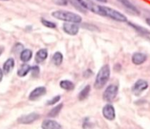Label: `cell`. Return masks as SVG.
<instances>
[{
  "label": "cell",
  "instance_id": "obj_10",
  "mask_svg": "<svg viewBox=\"0 0 150 129\" xmlns=\"http://www.w3.org/2000/svg\"><path fill=\"white\" fill-rule=\"evenodd\" d=\"M46 88L45 87H43V86L37 87L36 88L34 89L30 93V94L29 96V99L30 101L37 100L40 97L44 96L46 93Z\"/></svg>",
  "mask_w": 150,
  "mask_h": 129
},
{
  "label": "cell",
  "instance_id": "obj_17",
  "mask_svg": "<svg viewBox=\"0 0 150 129\" xmlns=\"http://www.w3.org/2000/svg\"><path fill=\"white\" fill-rule=\"evenodd\" d=\"M32 58V51L29 49H24L21 52L20 58L23 62L26 63Z\"/></svg>",
  "mask_w": 150,
  "mask_h": 129
},
{
  "label": "cell",
  "instance_id": "obj_13",
  "mask_svg": "<svg viewBox=\"0 0 150 129\" xmlns=\"http://www.w3.org/2000/svg\"><path fill=\"white\" fill-rule=\"evenodd\" d=\"M146 55L142 53H135L132 56V62L135 65H141L146 61Z\"/></svg>",
  "mask_w": 150,
  "mask_h": 129
},
{
  "label": "cell",
  "instance_id": "obj_14",
  "mask_svg": "<svg viewBox=\"0 0 150 129\" xmlns=\"http://www.w3.org/2000/svg\"><path fill=\"white\" fill-rule=\"evenodd\" d=\"M47 57H48V50L45 48H42L37 52L35 55V61L37 64H40L46 59Z\"/></svg>",
  "mask_w": 150,
  "mask_h": 129
},
{
  "label": "cell",
  "instance_id": "obj_22",
  "mask_svg": "<svg viewBox=\"0 0 150 129\" xmlns=\"http://www.w3.org/2000/svg\"><path fill=\"white\" fill-rule=\"evenodd\" d=\"M52 61L56 66H60L63 61V55L60 52H56L52 57Z\"/></svg>",
  "mask_w": 150,
  "mask_h": 129
},
{
  "label": "cell",
  "instance_id": "obj_2",
  "mask_svg": "<svg viewBox=\"0 0 150 129\" xmlns=\"http://www.w3.org/2000/svg\"><path fill=\"white\" fill-rule=\"evenodd\" d=\"M111 75V69L109 65L105 64L100 69L95 81V88L96 89H102L108 83Z\"/></svg>",
  "mask_w": 150,
  "mask_h": 129
},
{
  "label": "cell",
  "instance_id": "obj_16",
  "mask_svg": "<svg viewBox=\"0 0 150 129\" xmlns=\"http://www.w3.org/2000/svg\"><path fill=\"white\" fill-rule=\"evenodd\" d=\"M31 68H32V67H31L29 64H22L17 72L18 76H19L20 77H25V76L27 75L28 73L31 71Z\"/></svg>",
  "mask_w": 150,
  "mask_h": 129
},
{
  "label": "cell",
  "instance_id": "obj_28",
  "mask_svg": "<svg viewBox=\"0 0 150 129\" xmlns=\"http://www.w3.org/2000/svg\"><path fill=\"white\" fill-rule=\"evenodd\" d=\"M4 47H3V46H0V55H1V54H2V53H3V51H4Z\"/></svg>",
  "mask_w": 150,
  "mask_h": 129
},
{
  "label": "cell",
  "instance_id": "obj_8",
  "mask_svg": "<svg viewBox=\"0 0 150 129\" xmlns=\"http://www.w3.org/2000/svg\"><path fill=\"white\" fill-rule=\"evenodd\" d=\"M40 118V115L35 112H32V113L29 114V115H23V116L20 117L18 119V122L21 124H24V125H28V124H31L34 123L35 121H38Z\"/></svg>",
  "mask_w": 150,
  "mask_h": 129
},
{
  "label": "cell",
  "instance_id": "obj_30",
  "mask_svg": "<svg viewBox=\"0 0 150 129\" xmlns=\"http://www.w3.org/2000/svg\"><path fill=\"white\" fill-rule=\"evenodd\" d=\"M98 1L100 2H102V3H106L107 2V0H98Z\"/></svg>",
  "mask_w": 150,
  "mask_h": 129
},
{
  "label": "cell",
  "instance_id": "obj_29",
  "mask_svg": "<svg viewBox=\"0 0 150 129\" xmlns=\"http://www.w3.org/2000/svg\"><path fill=\"white\" fill-rule=\"evenodd\" d=\"M146 23H147V24L150 26V18H146Z\"/></svg>",
  "mask_w": 150,
  "mask_h": 129
},
{
  "label": "cell",
  "instance_id": "obj_31",
  "mask_svg": "<svg viewBox=\"0 0 150 129\" xmlns=\"http://www.w3.org/2000/svg\"><path fill=\"white\" fill-rule=\"evenodd\" d=\"M2 1H8V0H2Z\"/></svg>",
  "mask_w": 150,
  "mask_h": 129
},
{
  "label": "cell",
  "instance_id": "obj_1",
  "mask_svg": "<svg viewBox=\"0 0 150 129\" xmlns=\"http://www.w3.org/2000/svg\"><path fill=\"white\" fill-rule=\"evenodd\" d=\"M51 15L58 20L68 22V23H74L78 24L82 21L81 16L79 15V14L66 10H57L53 12Z\"/></svg>",
  "mask_w": 150,
  "mask_h": 129
},
{
  "label": "cell",
  "instance_id": "obj_9",
  "mask_svg": "<svg viewBox=\"0 0 150 129\" xmlns=\"http://www.w3.org/2000/svg\"><path fill=\"white\" fill-rule=\"evenodd\" d=\"M63 31L65 32L66 34L69 35H71V36H75V35L79 33V28L78 26L77 23H70L68 22L64 23L62 26Z\"/></svg>",
  "mask_w": 150,
  "mask_h": 129
},
{
  "label": "cell",
  "instance_id": "obj_6",
  "mask_svg": "<svg viewBox=\"0 0 150 129\" xmlns=\"http://www.w3.org/2000/svg\"><path fill=\"white\" fill-rule=\"evenodd\" d=\"M148 83L144 80H139L133 86L132 91L135 96H140L144 90L148 88Z\"/></svg>",
  "mask_w": 150,
  "mask_h": 129
},
{
  "label": "cell",
  "instance_id": "obj_20",
  "mask_svg": "<svg viewBox=\"0 0 150 129\" xmlns=\"http://www.w3.org/2000/svg\"><path fill=\"white\" fill-rule=\"evenodd\" d=\"M127 23H128V24L130 25V26H131L132 28H133V29H134L135 30L137 31L138 32H139V33L142 34H144V35L150 34V32H149V31H148L147 29H145V28L142 27V26H139V25L134 24V23H131V22H127Z\"/></svg>",
  "mask_w": 150,
  "mask_h": 129
},
{
  "label": "cell",
  "instance_id": "obj_27",
  "mask_svg": "<svg viewBox=\"0 0 150 129\" xmlns=\"http://www.w3.org/2000/svg\"><path fill=\"white\" fill-rule=\"evenodd\" d=\"M3 70H1V69H0V82L2 80V78H3Z\"/></svg>",
  "mask_w": 150,
  "mask_h": 129
},
{
  "label": "cell",
  "instance_id": "obj_11",
  "mask_svg": "<svg viewBox=\"0 0 150 129\" xmlns=\"http://www.w3.org/2000/svg\"><path fill=\"white\" fill-rule=\"evenodd\" d=\"M119 2L121 3L127 10L130 12L132 14L136 15H140V12L136 7V6H134V4H132L129 0H117Z\"/></svg>",
  "mask_w": 150,
  "mask_h": 129
},
{
  "label": "cell",
  "instance_id": "obj_3",
  "mask_svg": "<svg viewBox=\"0 0 150 129\" xmlns=\"http://www.w3.org/2000/svg\"><path fill=\"white\" fill-rule=\"evenodd\" d=\"M101 8V16H105V17H108L113 20L118 22H127V18L124 14L121 13L120 12L114 10V9L110 8L105 6H100Z\"/></svg>",
  "mask_w": 150,
  "mask_h": 129
},
{
  "label": "cell",
  "instance_id": "obj_25",
  "mask_svg": "<svg viewBox=\"0 0 150 129\" xmlns=\"http://www.w3.org/2000/svg\"><path fill=\"white\" fill-rule=\"evenodd\" d=\"M31 72H32V75L33 77H38L40 73V68L38 66H35L31 68Z\"/></svg>",
  "mask_w": 150,
  "mask_h": 129
},
{
  "label": "cell",
  "instance_id": "obj_12",
  "mask_svg": "<svg viewBox=\"0 0 150 129\" xmlns=\"http://www.w3.org/2000/svg\"><path fill=\"white\" fill-rule=\"evenodd\" d=\"M41 128L43 129H61L62 125L53 120H45L42 122Z\"/></svg>",
  "mask_w": 150,
  "mask_h": 129
},
{
  "label": "cell",
  "instance_id": "obj_26",
  "mask_svg": "<svg viewBox=\"0 0 150 129\" xmlns=\"http://www.w3.org/2000/svg\"><path fill=\"white\" fill-rule=\"evenodd\" d=\"M56 3L60 5H67V0H55Z\"/></svg>",
  "mask_w": 150,
  "mask_h": 129
},
{
  "label": "cell",
  "instance_id": "obj_5",
  "mask_svg": "<svg viewBox=\"0 0 150 129\" xmlns=\"http://www.w3.org/2000/svg\"><path fill=\"white\" fill-rule=\"evenodd\" d=\"M119 88L115 85H110L105 90L103 93V99L106 102H112L117 96L118 93Z\"/></svg>",
  "mask_w": 150,
  "mask_h": 129
},
{
  "label": "cell",
  "instance_id": "obj_24",
  "mask_svg": "<svg viewBox=\"0 0 150 129\" xmlns=\"http://www.w3.org/2000/svg\"><path fill=\"white\" fill-rule=\"evenodd\" d=\"M61 99V96H54L53 99H50L49 101L47 102V105L48 106H51V105H54L57 103H58V102H59V100Z\"/></svg>",
  "mask_w": 150,
  "mask_h": 129
},
{
  "label": "cell",
  "instance_id": "obj_21",
  "mask_svg": "<svg viewBox=\"0 0 150 129\" xmlns=\"http://www.w3.org/2000/svg\"><path fill=\"white\" fill-rule=\"evenodd\" d=\"M90 90H91V87L90 86H86L83 88V90L79 93V99L80 101H83L84 99H86V98L89 96V93H90Z\"/></svg>",
  "mask_w": 150,
  "mask_h": 129
},
{
  "label": "cell",
  "instance_id": "obj_15",
  "mask_svg": "<svg viewBox=\"0 0 150 129\" xmlns=\"http://www.w3.org/2000/svg\"><path fill=\"white\" fill-rule=\"evenodd\" d=\"M15 67V61L13 58H10L4 62L3 65V72L5 74H9Z\"/></svg>",
  "mask_w": 150,
  "mask_h": 129
},
{
  "label": "cell",
  "instance_id": "obj_7",
  "mask_svg": "<svg viewBox=\"0 0 150 129\" xmlns=\"http://www.w3.org/2000/svg\"><path fill=\"white\" fill-rule=\"evenodd\" d=\"M103 115L108 121H114L116 118V112L114 106L111 104H107L103 108Z\"/></svg>",
  "mask_w": 150,
  "mask_h": 129
},
{
  "label": "cell",
  "instance_id": "obj_18",
  "mask_svg": "<svg viewBox=\"0 0 150 129\" xmlns=\"http://www.w3.org/2000/svg\"><path fill=\"white\" fill-rule=\"evenodd\" d=\"M59 86L61 87V88L65 90H73L75 88L74 83L70 80H62L59 83Z\"/></svg>",
  "mask_w": 150,
  "mask_h": 129
},
{
  "label": "cell",
  "instance_id": "obj_19",
  "mask_svg": "<svg viewBox=\"0 0 150 129\" xmlns=\"http://www.w3.org/2000/svg\"><path fill=\"white\" fill-rule=\"evenodd\" d=\"M63 108V104L61 103L57 105L55 107L53 108L51 111L49 112V113L48 114V118H56L59 114L61 112L62 109Z\"/></svg>",
  "mask_w": 150,
  "mask_h": 129
},
{
  "label": "cell",
  "instance_id": "obj_23",
  "mask_svg": "<svg viewBox=\"0 0 150 129\" xmlns=\"http://www.w3.org/2000/svg\"><path fill=\"white\" fill-rule=\"evenodd\" d=\"M41 23H42V24L44 26H45V27L47 28H49V29H55V28L57 27V25H56L55 23L46 20V19H41Z\"/></svg>",
  "mask_w": 150,
  "mask_h": 129
},
{
  "label": "cell",
  "instance_id": "obj_4",
  "mask_svg": "<svg viewBox=\"0 0 150 129\" xmlns=\"http://www.w3.org/2000/svg\"><path fill=\"white\" fill-rule=\"evenodd\" d=\"M78 1L84 10H89V11L99 15H101V5L95 4L92 0H78Z\"/></svg>",
  "mask_w": 150,
  "mask_h": 129
}]
</instances>
